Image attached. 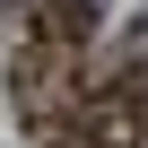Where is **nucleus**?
<instances>
[{
	"label": "nucleus",
	"mask_w": 148,
	"mask_h": 148,
	"mask_svg": "<svg viewBox=\"0 0 148 148\" xmlns=\"http://www.w3.org/2000/svg\"><path fill=\"white\" fill-rule=\"evenodd\" d=\"M61 139H70V148H148V105L105 79L96 96H79V113H70Z\"/></svg>",
	"instance_id": "nucleus-2"
},
{
	"label": "nucleus",
	"mask_w": 148,
	"mask_h": 148,
	"mask_svg": "<svg viewBox=\"0 0 148 148\" xmlns=\"http://www.w3.org/2000/svg\"><path fill=\"white\" fill-rule=\"evenodd\" d=\"M87 35H96V0H44L18 61H9V105L35 139H61L70 113H79V61H87Z\"/></svg>",
	"instance_id": "nucleus-1"
}]
</instances>
